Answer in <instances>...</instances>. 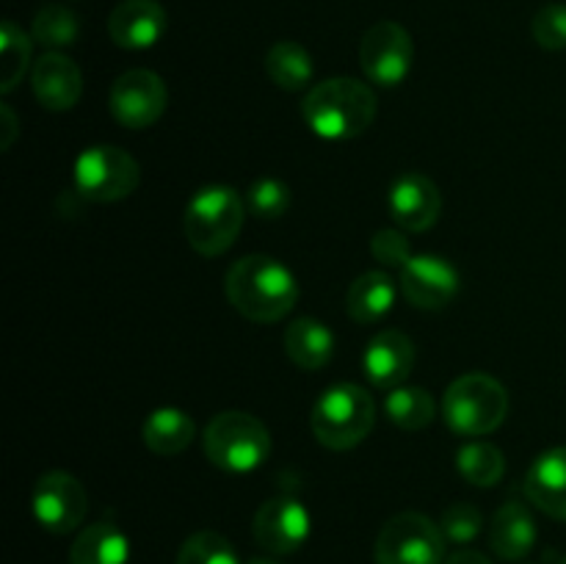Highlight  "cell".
<instances>
[{
    "mask_svg": "<svg viewBox=\"0 0 566 564\" xmlns=\"http://www.w3.org/2000/svg\"><path fill=\"white\" fill-rule=\"evenodd\" d=\"M224 291L232 307L254 324H276L298 302L296 276L271 254H247L235 260L227 271Z\"/></svg>",
    "mask_w": 566,
    "mask_h": 564,
    "instance_id": "6da1fadb",
    "label": "cell"
},
{
    "mask_svg": "<svg viewBox=\"0 0 566 564\" xmlns=\"http://www.w3.org/2000/svg\"><path fill=\"white\" fill-rule=\"evenodd\" d=\"M310 130L329 142H352L376 119V94L354 77H329L310 88L302 103Z\"/></svg>",
    "mask_w": 566,
    "mask_h": 564,
    "instance_id": "7a4b0ae2",
    "label": "cell"
},
{
    "mask_svg": "<svg viewBox=\"0 0 566 564\" xmlns=\"http://www.w3.org/2000/svg\"><path fill=\"white\" fill-rule=\"evenodd\" d=\"M376 424V404L365 387L340 382L315 398L310 412V429L315 440L332 451H352Z\"/></svg>",
    "mask_w": 566,
    "mask_h": 564,
    "instance_id": "3957f363",
    "label": "cell"
},
{
    "mask_svg": "<svg viewBox=\"0 0 566 564\" xmlns=\"http://www.w3.org/2000/svg\"><path fill=\"white\" fill-rule=\"evenodd\" d=\"M247 199L232 186H208L197 191L182 216L188 243L202 258H219L241 236Z\"/></svg>",
    "mask_w": 566,
    "mask_h": 564,
    "instance_id": "277c9868",
    "label": "cell"
},
{
    "mask_svg": "<svg viewBox=\"0 0 566 564\" xmlns=\"http://www.w3.org/2000/svg\"><path fill=\"white\" fill-rule=\"evenodd\" d=\"M205 457L227 473H252L271 457V431L260 418L238 409L219 412L202 437Z\"/></svg>",
    "mask_w": 566,
    "mask_h": 564,
    "instance_id": "5b68a950",
    "label": "cell"
},
{
    "mask_svg": "<svg viewBox=\"0 0 566 564\" xmlns=\"http://www.w3.org/2000/svg\"><path fill=\"white\" fill-rule=\"evenodd\" d=\"M509 415V393L495 376L464 374L451 382L442 398V418L462 437H484L501 429Z\"/></svg>",
    "mask_w": 566,
    "mask_h": 564,
    "instance_id": "8992f818",
    "label": "cell"
},
{
    "mask_svg": "<svg viewBox=\"0 0 566 564\" xmlns=\"http://www.w3.org/2000/svg\"><path fill=\"white\" fill-rule=\"evenodd\" d=\"M138 180V160L122 147L97 144L83 149L75 160V191L88 202H119L136 191Z\"/></svg>",
    "mask_w": 566,
    "mask_h": 564,
    "instance_id": "52a82bcc",
    "label": "cell"
},
{
    "mask_svg": "<svg viewBox=\"0 0 566 564\" xmlns=\"http://www.w3.org/2000/svg\"><path fill=\"white\" fill-rule=\"evenodd\" d=\"M374 558L376 564H446V536L426 514L401 512L381 525Z\"/></svg>",
    "mask_w": 566,
    "mask_h": 564,
    "instance_id": "ba28073f",
    "label": "cell"
},
{
    "mask_svg": "<svg viewBox=\"0 0 566 564\" xmlns=\"http://www.w3.org/2000/svg\"><path fill=\"white\" fill-rule=\"evenodd\" d=\"M415 64V42L403 25L381 20L365 31L359 42V66L376 86H401Z\"/></svg>",
    "mask_w": 566,
    "mask_h": 564,
    "instance_id": "9c48e42d",
    "label": "cell"
},
{
    "mask_svg": "<svg viewBox=\"0 0 566 564\" xmlns=\"http://www.w3.org/2000/svg\"><path fill=\"white\" fill-rule=\"evenodd\" d=\"M31 509L36 523L50 534H70L88 512V495L81 481L66 470L42 473L33 484Z\"/></svg>",
    "mask_w": 566,
    "mask_h": 564,
    "instance_id": "30bf717a",
    "label": "cell"
},
{
    "mask_svg": "<svg viewBox=\"0 0 566 564\" xmlns=\"http://www.w3.org/2000/svg\"><path fill=\"white\" fill-rule=\"evenodd\" d=\"M169 105L164 77L153 70H127L111 86L108 108L111 116L127 130H144L164 116Z\"/></svg>",
    "mask_w": 566,
    "mask_h": 564,
    "instance_id": "8fae6325",
    "label": "cell"
},
{
    "mask_svg": "<svg viewBox=\"0 0 566 564\" xmlns=\"http://www.w3.org/2000/svg\"><path fill=\"white\" fill-rule=\"evenodd\" d=\"M252 531L260 547H265L274 556H287L310 540L313 518L298 498L276 495L258 509Z\"/></svg>",
    "mask_w": 566,
    "mask_h": 564,
    "instance_id": "7c38bea8",
    "label": "cell"
},
{
    "mask_svg": "<svg viewBox=\"0 0 566 564\" xmlns=\"http://www.w3.org/2000/svg\"><path fill=\"white\" fill-rule=\"evenodd\" d=\"M401 293L420 310H440L459 293V271L440 254H415L401 269Z\"/></svg>",
    "mask_w": 566,
    "mask_h": 564,
    "instance_id": "4fadbf2b",
    "label": "cell"
},
{
    "mask_svg": "<svg viewBox=\"0 0 566 564\" xmlns=\"http://www.w3.org/2000/svg\"><path fill=\"white\" fill-rule=\"evenodd\" d=\"M387 205L403 232H426L440 219L442 194L431 177L420 175V171H407L392 180Z\"/></svg>",
    "mask_w": 566,
    "mask_h": 564,
    "instance_id": "5bb4252c",
    "label": "cell"
},
{
    "mask_svg": "<svg viewBox=\"0 0 566 564\" xmlns=\"http://www.w3.org/2000/svg\"><path fill=\"white\" fill-rule=\"evenodd\" d=\"M169 28L158 0H122L108 17V36L122 50H149L164 39Z\"/></svg>",
    "mask_w": 566,
    "mask_h": 564,
    "instance_id": "9a60e30c",
    "label": "cell"
},
{
    "mask_svg": "<svg viewBox=\"0 0 566 564\" xmlns=\"http://www.w3.org/2000/svg\"><path fill=\"white\" fill-rule=\"evenodd\" d=\"M415 368V343L398 330H381L370 337L363 357V370L368 382L379 390L390 393L409 379Z\"/></svg>",
    "mask_w": 566,
    "mask_h": 564,
    "instance_id": "2e32d148",
    "label": "cell"
},
{
    "mask_svg": "<svg viewBox=\"0 0 566 564\" xmlns=\"http://www.w3.org/2000/svg\"><path fill=\"white\" fill-rule=\"evenodd\" d=\"M33 97L48 111H70L75 108L83 94L81 66L70 55L59 50H48L36 59L31 72Z\"/></svg>",
    "mask_w": 566,
    "mask_h": 564,
    "instance_id": "e0dca14e",
    "label": "cell"
},
{
    "mask_svg": "<svg viewBox=\"0 0 566 564\" xmlns=\"http://www.w3.org/2000/svg\"><path fill=\"white\" fill-rule=\"evenodd\" d=\"M525 495L547 518L566 520V446L539 453L525 473Z\"/></svg>",
    "mask_w": 566,
    "mask_h": 564,
    "instance_id": "ac0fdd59",
    "label": "cell"
},
{
    "mask_svg": "<svg viewBox=\"0 0 566 564\" xmlns=\"http://www.w3.org/2000/svg\"><path fill=\"white\" fill-rule=\"evenodd\" d=\"M490 545L503 562H520L536 545V520L523 501H506L490 525Z\"/></svg>",
    "mask_w": 566,
    "mask_h": 564,
    "instance_id": "d6986e66",
    "label": "cell"
},
{
    "mask_svg": "<svg viewBox=\"0 0 566 564\" xmlns=\"http://www.w3.org/2000/svg\"><path fill=\"white\" fill-rule=\"evenodd\" d=\"M285 354L296 368L321 370L335 357V332L318 318H296L285 330Z\"/></svg>",
    "mask_w": 566,
    "mask_h": 564,
    "instance_id": "ffe728a7",
    "label": "cell"
},
{
    "mask_svg": "<svg viewBox=\"0 0 566 564\" xmlns=\"http://www.w3.org/2000/svg\"><path fill=\"white\" fill-rule=\"evenodd\" d=\"M130 540L116 523L99 520L86 525L70 547V564H127Z\"/></svg>",
    "mask_w": 566,
    "mask_h": 564,
    "instance_id": "44dd1931",
    "label": "cell"
},
{
    "mask_svg": "<svg viewBox=\"0 0 566 564\" xmlns=\"http://www.w3.org/2000/svg\"><path fill=\"white\" fill-rule=\"evenodd\" d=\"M398 296V285L385 271H365L352 282L346 296L348 318L357 324H376L392 310Z\"/></svg>",
    "mask_w": 566,
    "mask_h": 564,
    "instance_id": "7402d4cb",
    "label": "cell"
},
{
    "mask_svg": "<svg viewBox=\"0 0 566 564\" xmlns=\"http://www.w3.org/2000/svg\"><path fill=\"white\" fill-rule=\"evenodd\" d=\"M144 442L153 453L158 457H177V453L186 451L188 446L197 437V424L188 412L177 407H160L149 412V418L144 420Z\"/></svg>",
    "mask_w": 566,
    "mask_h": 564,
    "instance_id": "603a6c76",
    "label": "cell"
},
{
    "mask_svg": "<svg viewBox=\"0 0 566 564\" xmlns=\"http://www.w3.org/2000/svg\"><path fill=\"white\" fill-rule=\"evenodd\" d=\"M265 75L282 92H302V88L310 86L315 75L313 55H310L307 48L291 42V39L271 44V50L265 53Z\"/></svg>",
    "mask_w": 566,
    "mask_h": 564,
    "instance_id": "cb8c5ba5",
    "label": "cell"
},
{
    "mask_svg": "<svg viewBox=\"0 0 566 564\" xmlns=\"http://www.w3.org/2000/svg\"><path fill=\"white\" fill-rule=\"evenodd\" d=\"M385 415L403 431H418L434 420L437 404L426 387H396L385 398Z\"/></svg>",
    "mask_w": 566,
    "mask_h": 564,
    "instance_id": "d4e9b609",
    "label": "cell"
},
{
    "mask_svg": "<svg viewBox=\"0 0 566 564\" xmlns=\"http://www.w3.org/2000/svg\"><path fill=\"white\" fill-rule=\"evenodd\" d=\"M457 470L473 487H495L506 473V459L501 448L492 442L473 440L464 442L457 451Z\"/></svg>",
    "mask_w": 566,
    "mask_h": 564,
    "instance_id": "484cf974",
    "label": "cell"
},
{
    "mask_svg": "<svg viewBox=\"0 0 566 564\" xmlns=\"http://www.w3.org/2000/svg\"><path fill=\"white\" fill-rule=\"evenodd\" d=\"M31 66V36L17 22L0 25V92H14Z\"/></svg>",
    "mask_w": 566,
    "mask_h": 564,
    "instance_id": "4316f807",
    "label": "cell"
},
{
    "mask_svg": "<svg viewBox=\"0 0 566 564\" xmlns=\"http://www.w3.org/2000/svg\"><path fill=\"white\" fill-rule=\"evenodd\" d=\"M77 33H81V22H77L75 11L66 9V6L48 3L36 11V17H33V42H39L48 50L70 48V44L77 42Z\"/></svg>",
    "mask_w": 566,
    "mask_h": 564,
    "instance_id": "83f0119b",
    "label": "cell"
},
{
    "mask_svg": "<svg viewBox=\"0 0 566 564\" xmlns=\"http://www.w3.org/2000/svg\"><path fill=\"white\" fill-rule=\"evenodd\" d=\"M175 564H243L238 551L219 531H197L182 542Z\"/></svg>",
    "mask_w": 566,
    "mask_h": 564,
    "instance_id": "f1b7e54d",
    "label": "cell"
},
{
    "mask_svg": "<svg viewBox=\"0 0 566 564\" xmlns=\"http://www.w3.org/2000/svg\"><path fill=\"white\" fill-rule=\"evenodd\" d=\"M247 210L258 219H280L291 210V186L276 177L254 180L247 191Z\"/></svg>",
    "mask_w": 566,
    "mask_h": 564,
    "instance_id": "f546056e",
    "label": "cell"
},
{
    "mask_svg": "<svg viewBox=\"0 0 566 564\" xmlns=\"http://www.w3.org/2000/svg\"><path fill=\"white\" fill-rule=\"evenodd\" d=\"M440 529L446 542H451V545H470V542L479 540L481 529H484V518H481L479 506L457 501L442 512Z\"/></svg>",
    "mask_w": 566,
    "mask_h": 564,
    "instance_id": "4dcf8cb0",
    "label": "cell"
},
{
    "mask_svg": "<svg viewBox=\"0 0 566 564\" xmlns=\"http://www.w3.org/2000/svg\"><path fill=\"white\" fill-rule=\"evenodd\" d=\"M531 33L545 50H566V3H547L531 20Z\"/></svg>",
    "mask_w": 566,
    "mask_h": 564,
    "instance_id": "1f68e13d",
    "label": "cell"
},
{
    "mask_svg": "<svg viewBox=\"0 0 566 564\" xmlns=\"http://www.w3.org/2000/svg\"><path fill=\"white\" fill-rule=\"evenodd\" d=\"M370 252H374V258L379 263L396 265V269H403L415 258L409 238L403 236V230H392V227L374 232V238H370Z\"/></svg>",
    "mask_w": 566,
    "mask_h": 564,
    "instance_id": "d6a6232c",
    "label": "cell"
},
{
    "mask_svg": "<svg viewBox=\"0 0 566 564\" xmlns=\"http://www.w3.org/2000/svg\"><path fill=\"white\" fill-rule=\"evenodd\" d=\"M446 564H492V562L484 556V553L468 551V547H462V551H457L453 556H448Z\"/></svg>",
    "mask_w": 566,
    "mask_h": 564,
    "instance_id": "836d02e7",
    "label": "cell"
},
{
    "mask_svg": "<svg viewBox=\"0 0 566 564\" xmlns=\"http://www.w3.org/2000/svg\"><path fill=\"white\" fill-rule=\"evenodd\" d=\"M0 114H3V119H6L3 149H9V147H11V142H14V136H17V119H14V114H11L9 105H3V108H0Z\"/></svg>",
    "mask_w": 566,
    "mask_h": 564,
    "instance_id": "e575fe53",
    "label": "cell"
},
{
    "mask_svg": "<svg viewBox=\"0 0 566 564\" xmlns=\"http://www.w3.org/2000/svg\"><path fill=\"white\" fill-rule=\"evenodd\" d=\"M249 564H274V562H269V558H254V562H249Z\"/></svg>",
    "mask_w": 566,
    "mask_h": 564,
    "instance_id": "d590c367",
    "label": "cell"
},
{
    "mask_svg": "<svg viewBox=\"0 0 566 564\" xmlns=\"http://www.w3.org/2000/svg\"><path fill=\"white\" fill-rule=\"evenodd\" d=\"M558 564H566V556H564V558H562V562H558Z\"/></svg>",
    "mask_w": 566,
    "mask_h": 564,
    "instance_id": "8d00e7d4",
    "label": "cell"
}]
</instances>
